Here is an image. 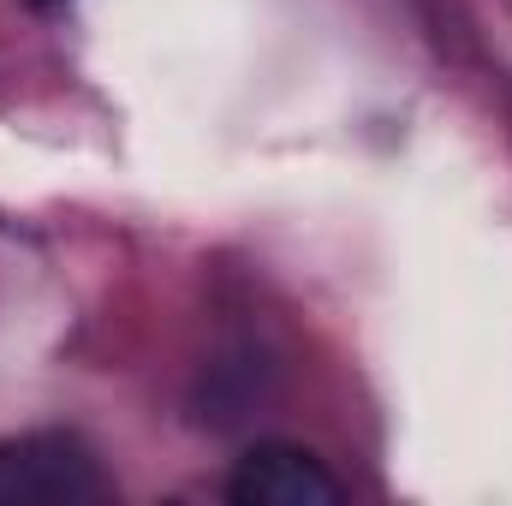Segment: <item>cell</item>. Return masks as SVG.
<instances>
[{"label": "cell", "instance_id": "cell-1", "mask_svg": "<svg viewBox=\"0 0 512 506\" xmlns=\"http://www.w3.org/2000/svg\"><path fill=\"white\" fill-rule=\"evenodd\" d=\"M108 495V477L96 453L78 435H18L0 441V506H54V501H96Z\"/></svg>", "mask_w": 512, "mask_h": 506}, {"label": "cell", "instance_id": "cell-2", "mask_svg": "<svg viewBox=\"0 0 512 506\" xmlns=\"http://www.w3.org/2000/svg\"><path fill=\"white\" fill-rule=\"evenodd\" d=\"M227 501L233 506H334L340 501V483H334V471L310 447L262 441L227 477Z\"/></svg>", "mask_w": 512, "mask_h": 506}]
</instances>
